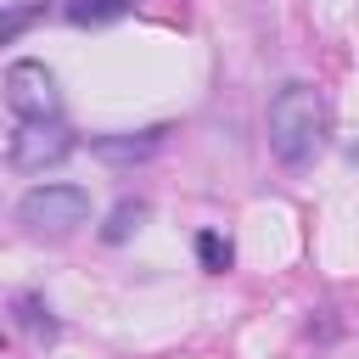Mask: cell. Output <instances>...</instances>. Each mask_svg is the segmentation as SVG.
<instances>
[{"label": "cell", "instance_id": "7", "mask_svg": "<svg viewBox=\"0 0 359 359\" xmlns=\"http://www.w3.org/2000/svg\"><path fill=\"white\" fill-rule=\"evenodd\" d=\"M129 11H135V0H62V17L73 28H101V22H118Z\"/></svg>", "mask_w": 359, "mask_h": 359}, {"label": "cell", "instance_id": "8", "mask_svg": "<svg viewBox=\"0 0 359 359\" xmlns=\"http://www.w3.org/2000/svg\"><path fill=\"white\" fill-rule=\"evenodd\" d=\"M146 213H151V208H146L140 196H123V202H118V208L107 213V224H101V241H107V247H118V241H129V236H135V224H140Z\"/></svg>", "mask_w": 359, "mask_h": 359}, {"label": "cell", "instance_id": "9", "mask_svg": "<svg viewBox=\"0 0 359 359\" xmlns=\"http://www.w3.org/2000/svg\"><path fill=\"white\" fill-rule=\"evenodd\" d=\"M196 264H202L208 275H224V269L236 264V247H230L219 230H196Z\"/></svg>", "mask_w": 359, "mask_h": 359}, {"label": "cell", "instance_id": "4", "mask_svg": "<svg viewBox=\"0 0 359 359\" xmlns=\"http://www.w3.org/2000/svg\"><path fill=\"white\" fill-rule=\"evenodd\" d=\"M73 129L56 118V123H22L17 135H11V168H22V174H39V168H56L62 157H73Z\"/></svg>", "mask_w": 359, "mask_h": 359}, {"label": "cell", "instance_id": "5", "mask_svg": "<svg viewBox=\"0 0 359 359\" xmlns=\"http://www.w3.org/2000/svg\"><path fill=\"white\" fill-rule=\"evenodd\" d=\"M163 140H168V129L157 123V129H129V135H95L90 151H95L107 168H135V163H151V157L163 151Z\"/></svg>", "mask_w": 359, "mask_h": 359}, {"label": "cell", "instance_id": "1", "mask_svg": "<svg viewBox=\"0 0 359 359\" xmlns=\"http://www.w3.org/2000/svg\"><path fill=\"white\" fill-rule=\"evenodd\" d=\"M264 129H269V151L286 163V168H303L320 140H325V101L314 84L292 79L269 95V112H264Z\"/></svg>", "mask_w": 359, "mask_h": 359}, {"label": "cell", "instance_id": "2", "mask_svg": "<svg viewBox=\"0 0 359 359\" xmlns=\"http://www.w3.org/2000/svg\"><path fill=\"white\" fill-rule=\"evenodd\" d=\"M6 107L22 118V123H56L62 118V90H56V73L34 56L11 62L6 67Z\"/></svg>", "mask_w": 359, "mask_h": 359}, {"label": "cell", "instance_id": "3", "mask_svg": "<svg viewBox=\"0 0 359 359\" xmlns=\"http://www.w3.org/2000/svg\"><path fill=\"white\" fill-rule=\"evenodd\" d=\"M84 213H90V191H79V185H34L17 202V219L34 236H67L84 224Z\"/></svg>", "mask_w": 359, "mask_h": 359}, {"label": "cell", "instance_id": "6", "mask_svg": "<svg viewBox=\"0 0 359 359\" xmlns=\"http://www.w3.org/2000/svg\"><path fill=\"white\" fill-rule=\"evenodd\" d=\"M6 309H17V325H22L28 337H39V342H56V337H62V325H56V314L45 309L39 292H11Z\"/></svg>", "mask_w": 359, "mask_h": 359}, {"label": "cell", "instance_id": "10", "mask_svg": "<svg viewBox=\"0 0 359 359\" xmlns=\"http://www.w3.org/2000/svg\"><path fill=\"white\" fill-rule=\"evenodd\" d=\"M39 11H45V0H0V45H6V39H17Z\"/></svg>", "mask_w": 359, "mask_h": 359}]
</instances>
